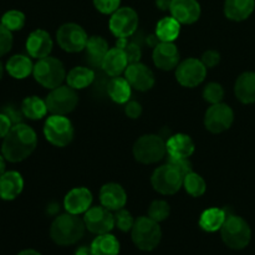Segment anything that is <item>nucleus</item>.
Masks as SVG:
<instances>
[{"label": "nucleus", "mask_w": 255, "mask_h": 255, "mask_svg": "<svg viewBox=\"0 0 255 255\" xmlns=\"http://www.w3.org/2000/svg\"><path fill=\"white\" fill-rule=\"evenodd\" d=\"M146 42H147V45H148V46H151L152 49H154V47H156L157 45H158L159 42H162V41L158 39V36H157L156 34H152V35H149V36H147Z\"/></svg>", "instance_id": "nucleus-48"}, {"label": "nucleus", "mask_w": 255, "mask_h": 255, "mask_svg": "<svg viewBox=\"0 0 255 255\" xmlns=\"http://www.w3.org/2000/svg\"><path fill=\"white\" fill-rule=\"evenodd\" d=\"M5 70L11 77L16 80H24L34 71V64L26 55H14L7 60Z\"/></svg>", "instance_id": "nucleus-28"}, {"label": "nucleus", "mask_w": 255, "mask_h": 255, "mask_svg": "<svg viewBox=\"0 0 255 255\" xmlns=\"http://www.w3.org/2000/svg\"><path fill=\"white\" fill-rule=\"evenodd\" d=\"M21 111L26 119L41 120L49 112L45 100L37 96H29L21 102Z\"/></svg>", "instance_id": "nucleus-33"}, {"label": "nucleus", "mask_w": 255, "mask_h": 255, "mask_svg": "<svg viewBox=\"0 0 255 255\" xmlns=\"http://www.w3.org/2000/svg\"><path fill=\"white\" fill-rule=\"evenodd\" d=\"M12 42H14L12 32L0 22V57L6 55L11 50Z\"/></svg>", "instance_id": "nucleus-40"}, {"label": "nucleus", "mask_w": 255, "mask_h": 255, "mask_svg": "<svg viewBox=\"0 0 255 255\" xmlns=\"http://www.w3.org/2000/svg\"><path fill=\"white\" fill-rule=\"evenodd\" d=\"M106 92L112 101L120 105H125L131 99L132 86L125 77H111L107 82Z\"/></svg>", "instance_id": "nucleus-27"}, {"label": "nucleus", "mask_w": 255, "mask_h": 255, "mask_svg": "<svg viewBox=\"0 0 255 255\" xmlns=\"http://www.w3.org/2000/svg\"><path fill=\"white\" fill-rule=\"evenodd\" d=\"M24 189V179L16 171L4 172L0 176V198L4 201H14Z\"/></svg>", "instance_id": "nucleus-22"}, {"label": "nucleus", "mask_w": 255, "mask_h": 255, "mask_svg": "<svg viewBox=\"0 0 255 255\" xmlns=\"http://www.w3.org/2000/svg\"><path fill=\"white\" fill-rule=\"evenodd\" d=\"M207 67L201 60L196 57H188L179 62L176 67V79L179 85L188 89L199 86L206 80Z\"/></svg>", "instance_id": "nucleus-12"}, {"label": "nucleus", "mask_w": 255, "mask_h": 255, "mask_svg": "<svg viewBox=\"0 0 255 255\" xmlns=\"http://www.w3.org/2000/svg\"><path fill=\"white\" fill-rule=\"evenodd\" d=\"M234 94L242 104H254L255 102V72L248 71L239 75L234 84Z\"/></svg>", "instance_id": "nucleus-25"}, {"label": "nucleus", "mask_w": 255, "mask_h": 255, "mask_svg": "<svg viewBox=\"0 0 255 255\" xmlns=\"http://www.w3.org/2000/svg\"><path fill=\"white\" fill-rule=\"evenodd\" d=\"M128 65V59H127V55L125 54L124 50L115 46L110 49L109 52L106 54L101 69L104 70L107 76L117 77L125 74Z\"/></svg>", "instance_id": "nucleus-21"}, {"label": "nucleus", "mask_w": 255, "mask_h": 255, "mask_svg": "<svg viewBox=\"0 0 255 255\" xmlns=\"http://www.w3.org/2000/svg\"><path fill=\"white\" fill-rule=\"evenodd\" d=\"M90 247L94 255H119L120 253L119 241L110 233L97 236Z\"/></svg>", "instance_id": "nucleus-32"}, {"label": "nucleus", "mask_w": 255, "mask_h": 255, "mask_svg": "<svg viewBox=\"0 0 255 255\" xmlns=\"http://www.w3.org/2000/svg\"><path fill=\"white\" fill-rule=\"evenodd\" d=\"M169 213H171V207L168 202L163 199H156L148 207V217L158 223L166 221L169 217Z\"/></svg>", "instance_id": "nucleus-37"}, {"label": "nucleus", "mask_w": 255, "mask_h": 255, "mask_svg": "<svg viewBox=\"0 0 255 255\" xmlns=\"http://www.w3.org/2000/svg\"><path fill=\"white\" fill-rule=\"evenodd\" d=\"M26 51L30 57L34 59H44V57L50 56V52L52 51V42L51 35L44 29H36L30 32L26 39Z\"/></svg>", "instance_id": "nucleus-16"}, {"label": "nucleus", "mask_w": 255, "mask_h": 255, "mask_svg": "<svg viewBox=\"0 0 255 255\" xmlns=\"http://www.w3.org/2000/svg\"><path fill=\"white\" fill-rule=\"evenodd\" d=\"M85 229L86 226L84 219L66 212L54 219L50 228V237L57 246H72L84 237Z\"/></svg>", "instance_id": "nucleus-2"}, {"label": "nucleus", "mask_w": 255, "mask_h": 255, "mask_svg": "<svg viewBox=\"0 0 255 255\" xmlns=\"http://www.w3.org/2000/svg\"><path fill=\"white\" fill-rule=\"evenodd\" d=\"M125 79L129 82L132 89L137 91L146 92L154 86V74L148 66L142 62H133L127 66L125 71Z\"/></svg>", "instance_id": "nucleus-15"}, {"label": "nucleus", "mask_w": 255, "mask_h": 255, "mask_svg": "<svg viewBox=\"0 0 255 255\" xmlns=\"http://www.w3.org/2000/svg\"><path fill=\"white\" fill-rule=\"evenodd\" d=\"M109 44L102 36H90L85 46V61L91 67H101L105 56L109 52Z\"/></svg>", "instance_id": "nucleus-23"}, {"label": "nucleus", "mask_w": 255, "mask_h": 255, "mask_svg": "<svg viewBox=\"0 0 255 255\" xmlns=\"http://www.w3.org/2000/svg\"><path fill=\"white\" fill-rule=\"evenodd\" d=\"M87 40H89V36L84 27L75 22L62 24L56 32V41L59 46L64 51L71 52V54L84 51Z\"/></svg>", "instance_id": "nucleus-10"}, {"label": "nucleus", "mask_w": 255, "mask_h": 255, "mask_svg": "<svg viewBox=\"0 0 255 255\" xmlns=\"http://www.w3.org/2000/svg\"><path fill=\"white\" fill-rule=\"evenodd\" d=\"M114 216H115V226H116L120 231L125 232V233L131 231L136 219L132 217V214L129 213L128 211H126V209L124 208L119 209V211H116V213H115Z\"/></svg>", "instance_id": "nucleus-39"}, {"label": "nucleus", "mask_w": 255, "mask_h": 255, "mask_svg": "<svg viewBox=\"0 0 255 255\" xmlns=\"http://www.w3.org/2000/svg\"><path fill=\"white\" fill-rule=\"evenodd\" d=\"M17 255H41L39 253V252L34 251V249H25V251L20 252Z\"/></svg>", "instance_id": "nucleus-50"}, {"label": "nucleus", "mask_w": 255, "mask_h": 255, "mask_svg": "<svg viewBox=\"0 0 255 255\" xmlns=\"http://www.w3.org/2000/svg\"><path fill=\"white\" fill-rule=\"evenodd\" d=\"M166 147L171 158H189L196 149L193 139L186 133H177L169 137Z\"/></svg>", "instance_id": "nucleus-24"}, {"label": "nucleus", "mask_w": 255, "mask_h": 255, "mask_svg": "<svg viewBox=\"0 0 255 255\" xmlns=\"http://www.w3.org/2000/svg\"><path fill=\"white\" fill-rule=\"evenodd\" d=\"M5 172V158L2 154H0V176Z\"/></svg>", "instance_id": "nucleus-51"}, {"label": "nucleus", "mask_w": 255, "mask_h": 255, "mask_svg": "<svg viewBox=\"0 0 255 255\" xmlns=\"http://www.w3.org/2000/svg\"><path fill=\"white\" fill-rule=\"evenodd\" d=\"M203 99L208 104H219L224 99V89L218 82H209L203 89Z\"/></svg>", "instance_id": "nucleus-38"}, {"label": "nucleus", "mask_w": 255, "mask_h": 255, "mask_svg": "<svg viewBox=\"0 0 255 255\" xmlns=\"http://www.w3.org/2000/svg\"><path fill=\"white\" fill-rule=\"evenodd\" d=\"M125 114L128 119L137 120L142 115V106L139 102L129 100L128 102L125 104Z\"/></svg>", "instance_id": "nucleus-43"}, {"label": "nucleus", "mask_w": 255, "mask_h": 255, "mask_svg": "<svg viewBox=\"0 0 255 255\" xmlns=\"http://www.w3.org/2000/svg\"><path fill=\"white\" fill-rule=\"evenodd\" d=\"M234 111L229 105L219 102L208 107L204 115V126L212 133H222L232 127Z\"/></svg>", "instance_id": "nucleus-13"}, {"label": "nucleus", "mask_w": 255, "mask_h": 255, "mask_svg": "<svg viewBox=\"0 0 255 255\" xmlns=\"http://www.w3.org/2000/svg\"><path fill=\"white\" fill-rule=\"evenodd\" d=\"M95 80H96V74L91 67L76 66L70 70L66 75L67 85L76 91L91 86Z\"/></svg>", "instance_id": "nucleus-29"}, {"label": "nucleus", "mask_w": 255, "mask_h": 255, "mask_svg": "<svg viewBox=\"0 0 255 255\" xmlns=\"http://www.w3.org/2000/svg\"><path fill=\"white\" fill-rule=\"evenodd\" d=\"M227 217L228 216H227L224 209H221V208L206 209V211L201 214V218H199V227H201L204 232L214 233V232L221 231L224 222H226Z\"/></svg>", "instance_id": "nucleus-30"}, {"label": "nucleus", "mask_w": 255, "mask_h": 255, "mask_svg": "<svg viewBox=\"0 0 255 255\" xmlns=\"http://www.w3.org/2000/svg\"><path fill=\"white\" fill-rule=\"evenodd\" d=\"M132 152L139 163L154 164L162 161L167 154L166 142L158 134H143L134 142Z\"/></svg>", "instance_id": "nucleus-6"}, {"label": "nucleus", "mask_w": 255, "mask_h": 255, "mask_svg": "<svg viewBox=\"0 0 255 255\" xmlns=\"http://www.w3.org/2000/svg\"><path fill=\"white\" fill-rule=\"evenodd\" d=\"M75 129L66 116L51 115L44 125V136L55 147H65L74 139Z\"/></svg>", "instance_id": "nucleus-7"}, {"label": "nucleus", "mask_w": 255, "mask_h": 255, "mask_svg": "<svg viewBox=\"0 0 255 255\" xmlns=\"http://www.w3.org/2000/svg\"><path fill=\"white\" fill-rule=\"evenodd\" d=\"M100 202L105 208L116 212L126 206L127 193L121 184L110 182L104 184L100 189Z\"/></svg>", "instance_id": "nucleus-20"}, {"label": "nucleus", "mask_w": 255, "mask_h": 255, "mask_svg": "<svg viewBox=\"0 0 255 255\" xmlns=\"http://www.w3.org/2000/svg\"><path fill=\"white\" fill-rule=\"evenodd\" d=\"M128 39L129 37H120V39H117L116 46L124 50L125 54L127 55V59H128L129 64L138 62L142 56L141 46L137 42L131 41Z\"/></svg>", "instance_id": "nucleus-35"}, {"label": "nucleus", "mask_w": 255, "mask_h": 255, "mask_svg": "<svg viewBox=\"0 0 255 255\" xmlns=\"http://www.w3.org/2000/svg\"><path fill=\"white\" fill-rule=\"evenodd\" d=\"M34 79L45 89H56L66 81V70L64 64L56 57L47 56L37 60L34 65Z\"/></svg>", "instance_id": "nucleus-3"}, {"label": "nucleus", "mask_w": 255, "mask_h": 255, "mask_svg": "<svg viewBox=\"0 0 255 255\" xmlns=\"http://www.w3.org/2000/svg\"><path fill=\"white\" fill-rule=\"evenodd\" d=\"M25 20L26 17H25L24 12L19 11V10H9L1 16V24L11 32L19 31L24 27Z\"/></svg>", "instance_id": "nucleus-36"}, {"label": "nucleus", "mask_w": 255, "mask_h": 255, "mask_svg": "<svg viewBox=\"0 0 255 255\" xmlns=\"http://www.w3.org/2000/svg\"><path fill=\"white\" fill-rule=\"evenodd\" d=\"M84 222L86 229L92 234L101 236V234L110 233L115 227V216L111 211L105 208L104 206L91 207L84 214Z\"/></svg>", "instance_id": "nucleus-14"}, {"label": "nucleus", "mask_w": 255, "mask_h": 255, "mask_svg": "<svg viewBox=\"0 0 255 255\" xmlns=\"http://www.w3.org/2000/svg\"><path fill=\"white\" fill-rule=\"evenodd\" d=\"M109 27L112 35L117 39L131 37L138 27V14L132 7H119L114 14H111Z\"/></svg>", "instance_id": "nucleus-11"}, {"label": "nucleus", "mask_w": 255, "mask_h": 255, "mask_svg": "<svg viewBox=\"0 0 255 255\" xmlns=\"http://www.w3.org/2000/svg\"><path fill=\"white\" fill-rule=\"evenodd\" d=\"M221 236L228 248L241 251L251 243L252 229L242 217L228 216L221 229Z\"/></svg>", "instance_id": "nucleus-5"}, {"label": "nucleus", "mask_w": 255, "mask_h": 255, "mask_svg": "<svg viewBox=\"0 0 255 255\" xmlns=\"http://www.w3.org/2000/svg\"><path fill=\"white\" fill-rule=\"evenodd\" d=\"M37 146L36 132L25 124L12 125L9 133L4 137L1 154L6 161L17 163L26 159Z\"/></svg>", "instance_id": "nucleus-1"}, {"label": "nucleus", "mask_w": 255, "mask_h": 255, "mask_svg": "<svg viewBox=\"0 0 255 255\" xmlns=\"http://www.w3.org/2000/svg\"><path fill=\"white\" fill-rule=\"evenodd\" d=\"M2 112H4L10 120H11L12 125L20 124V122H21V116H24V115H22L21 109H20V111H17L14 106H7L6 109L2 110Z\"/></svg>", "instance_id": "nucleus-46"}, {"label": "nucleus", "mask_w": 255, "mask_h": 255, "mask_svg": "<svg viewBox=\"0 0 255 255\" xmlns=\"http://www.w3.org/2000/svg\"><path fill=\"white\" fill-rule=\"evenodd\" d=\"M183 188L191 197L199 198L206 193L207 184L203 177L192 171L183 177Z\"/></svg>", "instance_id": "nucleus-34"}, {"label": "nucleus", "mask_w": 255, "mask_h": 255, "mask_svg": "<svg viewBox=\"0 0 255 255\" xmlns=\"http://www.w3.org/2000/svg\"><path fill=\"white\" fill-rule=\"evenodd\" d=\"M152 59L156 67H158L159 70L171 71L178 66L181 55L178 47L173 42H159L153 49Z\"/></svg>", "instance_id": "nucleus-18"}, {"label": "nucleus", "mask_w": 255, "mask_h": 255, "mask_svg": "<svg viewBox=\"0 0 255 255\" xmlns=\"http://www.w3.org/2000/svg\"><path fill=\"white\" fill-rule=\"evenodd\" d=\"M2 75H4V66H2L1 61H0V80L2 79Z\"/></svg>", "instance_id": "nucleus-52"}, {"label": "nucleus", "mask_w": 255, "mask_h": 255, "mask_svg": "<svg viewBox=\"0 0 255 255\" xmlns=\"http://www.w3.org/2000/svg\"><path fill=\"white\" fill-rule=\"evenodd\" d=\"M94 197L90 189L85 187H76L67 192L64 198V208L67 213L80 216L91 208Z\"/></svg>", "instance_id": "nucleus-17"}, {"label": "nucleus", "mask_w": 255, "mask_h": 255, "mask_svg": "<svg viewBox=\"0 0 255 255\" xmlns=\"http://www.w3.org/2000/svg\"><path fill=\"white\" fill-rule=\"evenodd\" d=\"M132 242L138 249L151 252L158 247L162 239V231L158 222L149 217H139L134 221L131 229Z\"/></svg>", "instance_id": "nucleus-4"}, {"label": "nucleus", "mask_w": 255, "mask_h": 255, "mask_svg": "<svg viewBox=\"0 0 255 255\" xmlns=\"http://www.w3.org/2000/svg\"><path fill=\"white\" fill-rule=\"evenodd\" d=\"M151 184L157 193L162 196H173L183 187V174L171 163L163 164L153 171Z\"/></svg>", "instance_id": "nucleus-8"}, {"label": "nucleus", "mask_w": 255, "mask_h": 255, "mask_svg": "<svg viewBox=\"0 0 255 255\" xmlns=\"http://www.w3.org/2000/svg\"><path fill=\"white\" fill-rule=\"evenodd\" d=\"M201 61L203 62L204 66L207 69H213L221 61V54L217 50H207L203 55H202Z\"/></svg>", "instance_id": "nucleus-42"}, {"label": "nucleus", "mask_w": 255, "mask_h": 255, "mask_svg": "<svg viewBox=\"0 0 255 255\" xmlns=\"http://www.w3.org/2000/svg\"><path fill=\"white\" fill-rule=\"evenodd\" d=\"M168 163H171L172 166L176 167V168L183 174V177L186 176L187 173L193 171V167H192V163L189 162L188 158H171V157H169Z\"/></svg>", "instance_id": "nucleus-44"}, {"label": "nucleus", "mask_w": 255, "mask_h": 255, "mask_svg": "<svg viewBox=\"0 0 255 255\" xmlns=\"http://www.w3.org/2000/svg\"><path fill=\"white\" fill-rule=\"evenodd\" d=\"M47 110L51 115H60V116H66L71 114L76 109L79 104V95L76 90L67 86H59L56 89L50 90V94L46 99Z\"/></svg>", "instance_id": "nucleus-9"}, {"label": "nucleus", "mask_w": 255, "mask_h": 255, "mask_svg": "<svg viewBox=\"0 0 255 255\" xmlns=\"http://www.w3.org/2000/svg\"><path fill=\"white\" fill-rule=\"evenodd\" d=\"M255 0H226L224 15L232 21H243L253 14Z\"/></svg>", "instance_id": "nucleus-26"}, {"label": "nucleus", "mask_w": 255, "mask_h": 255, "mask_svg": "<svg viewBox=\"0 0 255 255\" xmlns=\"http://www.w3.org/2000/svg\"><path fill=\"white\" fill-rule=\"evenodd\" d=\"M12 127V122L4 112H0V138H4Z\"/></svg>", "instance_id": "nucleus-45"}, {"label": "nucleus", "mask_w": 255, "mask_h": 255, "mask_svg": "<svg viewBox=\"0 0 255 255\" xmlns=\"http://www.w3.org/2000/svg\"><path fill=\"white\" fill-rule=\"evenodd\" d=\"M75 255H94V253H92L91 247L84 246V247H80V248L77 249Z\"/></svg>", "instance_id": "nucleus-49"}, {"label": "nucleus", "mask_w": 255, "mask_h": 255, "mask_svg": "<svg viewBox=\"0 0 255 255\" xmlns=\"http://www.w3.org/2000/svg\"><path fill=\"white\" fill-rule=\"evenodd\" d=\"M181 22L173 16H166L159 20L156 25L154 34L162 42H173L181 34Z\"/></svg>", "instance_id": "nucleus-31"}, {"label": "nucleus", "mask_w": 255, "mask_h": 255, "mask_svg": "<svg viewBox=\"0 0 255 255\" xmlns=\"http://www.w3.org/2000/svg\"><path fill=\"white\" fill-rule=\"evenodd\" d=\"M172 0H156V6L162 11H167L171 7Z\"/></svg>", "instance_id": "nucleus-47"}, {"label": "nucleus", "mask_w": 255, "mask_h": 255, "mask_svg": "<svg viewBox=\"0 0 255 255\" xmlns=\"http://www.w3.org/2000/svg\"><path fill=\"white\" fill-rule=\"evenodd\" d=\"M171 15L183 25H192L201 16V5L197 0H172Z\"/></svg>", "instance_id": "nucleus-19"}, {"label": "nucleus", "mask_w": 255, "mask_h": 255, "mask_svg": "<svg viewBox=\"0 0 255 255\" xmlns=\"http://www.w3.org/2000/svg\"><path fill=\"white\" fill-rule=\"evenodd\" d=\"M95 7L99 10L101 14L111 15L120 7L121 0H92Z\"/></svg>", "instance_id": "nucleus-41"}]
</instances>
